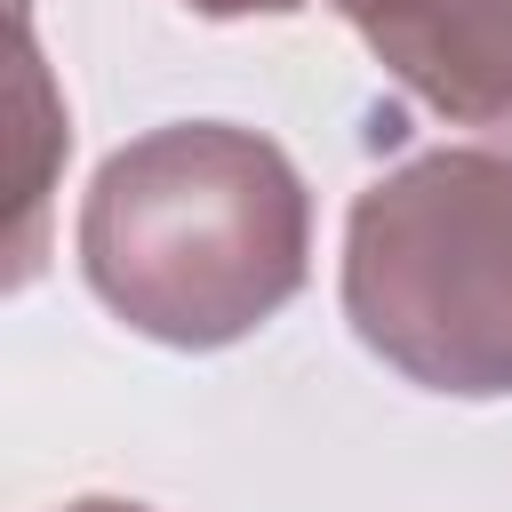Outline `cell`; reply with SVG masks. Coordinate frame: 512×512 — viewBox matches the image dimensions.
<instances>
[{"label":"cell","instance_id":"obj_4","mask_svg":"<svg viewBox=\"0 0 512 512\" xmlns=\"http://www.w3.org/2000/svg\"><path fill=\"white\" fill-rule=\"evenodd\" d=\"M16 128H24V216H16V280H32L40 264V208H48V176H56V152H72V128H64V104L48 88V64H40V40H32V8L16 0Z\"/></svg>","mask_w":512,"mask_h":512},{"label":"cell","instance_id":"obj_2","mask_svg":"<svg viewBox=\"0 0 512 512\" xmlns=\"http://www.w3.org/2000/svg\"><path fill=\"white\" fill-rule=\"evenodd\" d=\"M344 320L424 392H512V144H432L344 216Z\"/></svg>","mask_w":512,"mask_h":512},{"label":"cell","instance_id":"obj_1","mask_svg":"<svg viewBox=\"0 0 512 512\" xmlns=\"http://www.w3.org/2000/svg\"><path fill=\"white\" fill-rule=\"evenodd\" d=\"M88 296L168 352L256 336L312 272V192L296 160L240 120H168L128 136L80 200Z\"/></svg>","mask_w":512,"mask_h":512},{"label":"cell","instance_id":"obj_3","mask_svg":"<svg viewBox=\"0 0 512 512\" xmlns=\"http://www.w3.org/2000/svg\"><path fill=\"white\" fill-rule=\"evenodd\" d=\"M360 48L440 120L512 128V0H328Z\"/></svg>","mask_w":512,"mask_h":512},{"label":"cell","instance_id":"obj_5","mask_svg":"<svg viewBox=\"0 0 512 512\" xmlns=\"http://www.w3.org/2000/svg\"><path fill=\"white\" fill-rule=\"evenodd\" d=\"M192 16H216V24H232V16H296L304 0H184Z\"/></svg>","mask_w":512,"mask_h":512},{"label":"cell","instance_id":"obj_6","mask_svg":"<svg viewBox=\"0 0 512 512\" xmlns=\"http://www.w3.org/2000/svg\"><path fill=\"white\" fill-rule=\"evenodd\" d=\"M64 512H152V504H128V496H80V504H64Z\"/></svg>","mask_w":512,"mask_h":512}]
</instances>
